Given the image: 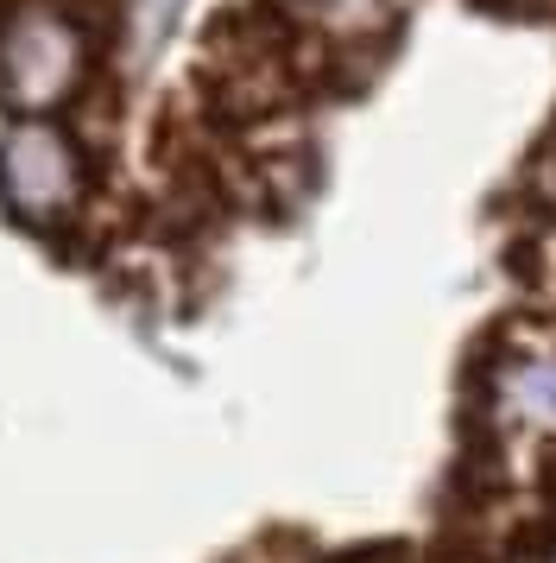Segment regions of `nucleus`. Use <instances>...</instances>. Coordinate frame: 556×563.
Wrapping results in <instances>:
<instances>
[{
    "mask_svg": "<svg viewBox=\"0 0 556 563\" xmlns=\"http://www.w3.org/2000/svg\"><path fill=\"white\" fill-rule=\"evenodd\" d=\"M101 32L76 0H13L0 13V108L20 121H57L96 77Z\"/></svg>",
    "mask_w": 556,
    "mask_h": 563,
    "instance_id": "obj_1",
    "label": "nucleus"
},
{
    "mask_svg": "<svg viewBox=\"0 0 556 563\" xmlns=\"http://www.w3.org/2000/svg\"><path fill=\"white\" fill-rule=\"evenodd\" d=\"M89 146L64 121H13L0 133V203L20 216L25 229L57 234L89 209Z\"/></svg>",
    "mask_w": 556,
    "mask_h": 563,
    "instance_id": "obj_2",
    "label": "nucleus"
},
{
    "mask_svg": "<svg viewBox=\"0 0 556 563\" xmlns=\"http://www.w3.org/2000/svg\"><path fill=\"white\" fill-rule=\"evenodd\" d=\"M298 26H310L316 38H335V45H392L404 32V13L411 0H278Z\"/></svg>",
    "mask_w": 556,
    "mask_h": 563,
    "instance_id": "obj_3",
    "label": "nucleus"
},
{
    "mask_svg": "<svg viewBox=\"0 0 556 563\" xmlns=\"http://www.w3.org/2000/svg\"><path fill=\"white\" fill-rule=\"evenodd\" d=\"M525 190L537 197V203H551L556 209V133L537 146V158H531V178H525Z\"/></svg>",
    "mask_w": 556,
    "mask_h": 563,
    "instance_id": "obj_4",
    "label": "nucleus"
},
{
    "mask_svg": "<svg viewBox=\"0 0 556 563\" xmlns=\"http://www.w3.org/2000/svg\"><path fill=\"white\" fill-rule=\"evenodd\" d=\"M310 563H418V558L399 551V544H360V551H329V558H310Z\"/></svg>",
    "mask_w": 556,
    "mask_h": 563,
    "instance_id": "obj_5",
    "label": "nucleus"
}]
</instances>
